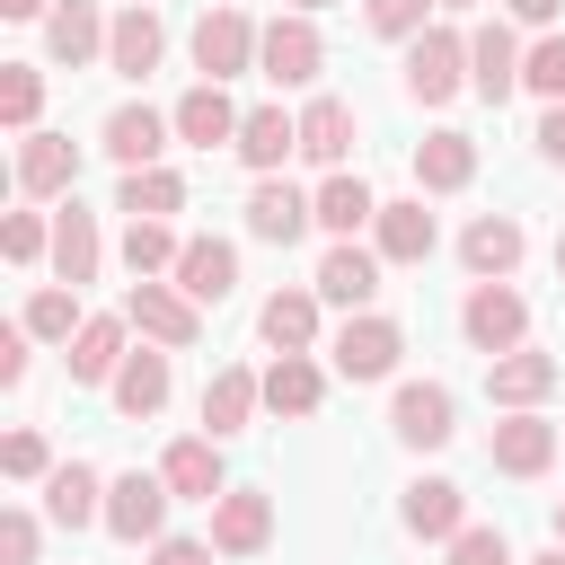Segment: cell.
I'll use <instances>...</instances> for the list:
<instances>
[{"label": "cell", "mask_w": 565, "mask_h": 565, "mask_svg": "<svg viewBox=\"0 0 565 565\" xmlns=\"http://www.w3.org/2000/svg\"><path fill=\"white\" fill-rule=\"evenodd\" d=\"M177 256H185V238H177L168 221H132V230H124V265H132V282L177 274Z\"/></svg>", "instance_id": "d590c367"}, {"label": "cell", "mask_w": 565, "mask_h": 565, "mask_svg": "<svg viewBox=\"0 0 565 565\" xmlns=\"http://www.w3.org/2000/svg\"><path fill=\"white\" fill-rule=\"evenodd\" d=\"M256 327H265L274 353H309V335H318V291H274Z\"/></svg>", "instance_id": "d6a6232c"}, {"label": "cell", "mask_w": 565, "mask_h": 565, "mask_svg": "<svg viewBox=\"0 0 565 565\" xmlns=\"http://www.w3.org/2000/svg\"><path fill=\"white\" fill-rule=\"evenodd\" d=\"M547 388H556V353H530V344H521V353H494V362H486V397L512 406V415H530Z\"/></svg>", "instance_id": "30bf717a"}, {"label": "cell", "mask_w": 565, "mask_h": 565, "mask_svg": "<svg viewBox=\"0 0 565 565\" xmlns=\"http://www.w3.org/2000/svg\"><path fill=\"white\" fill-rule=\"evenodd\" d=\"M44 512L62 521V530H79V521H106V486H97V468H53L44 477Z\"/></svg>", "instance_id": "f1b7e54d"}, {"label": "cell", "mask_w": 565, "mask_h": 565, "mask_svg": "<svg viewBox=\"0 0 565 565\" xmlns=\"http://www.w3.org/2000/svg\"><path fill=\"white\" fill-rule=\"evenodd\" d=\"M468 177H477V141L468 132H424L415 141V185L424 194H459Z\"/></svg>", "instance_id": "d6986e66"}, {"label": "cell", "mask_w": 565, "mask_h": 565, "mask_svg": "<svg viewBox=\"0 0 565 565\" xmlns=\"http://www.w3.org/2000/svg\"><path fill=\"white\" fill-rule=\"evenodd\" d=\"M238 124H247V115H238V106H230V97H221L212 79L177 97V132H185L194 150H212V141H238Z\"/></svg>", "instance_id": "d4e9b609"}, {"label": "cell", "mask_w": 565, "mask_h": 565, "mask_svg": "<svg viewBox=\"0 0 565 565\" xmlns=\"http://www.w3.org/2000/svg\"><path fill=\"white\" fill-rule=\"evenodd\" d=\"M0 565H35V512H0Z\"/></svg>", "instance_id": "f6af8a7d"}, {"label": "cell", "mask_w": 565, "mask_h": 565, "mask_svg": "<svg viewBox=\"0 0 565 565\" xmlns=\"http://www.w3.org/2000/svg\"><path fill=\"white\" fill-rule=\"evenodd\" d=\"M256 44H265V35L247 26V9H203V18H194V71H203L212 88L238 79V71L256 62Z\"/></svg>", "instance_id": "7a4b0ae2"}, {"label": "cell", "mask_w": 565, "mask_h": 565, "mask_svg": "<svg viewBox=\"0 0 565 565\" xmlns=\"http://www.w3.org/2000/svg\"><path fill=\"white\" fill-rule=\"evenodd\" d=\"M150 565H212V547H203V539H159Z\"/></svg>", "instance_id": "7dc6e473"}, {"label": "cell", "mask_w": 565, "mask_h": 565, "mask_svg": "<svg viewBox=\"0 0 565 565\" xmlns=\"http://www.w3.org/2000/svg\"><path fill=\"white\" fill-rule=\"evenodd\" d=\"M230 282H238V247H230V238H185V256H177V291L203 309V300H230Z\"/></svg>", "instance_id": "2e32d148"}, {"label": "cell", "mask_w": 565, "mask_h": 565, "mask_svg": "<svg viewBox=\"0 0 565 565\" xmlns=\"http://www.w3.org/2000/svg\"><path fill=\"white\" fill-rule=\"evenodd\" d=\"M256 62H265V79H274V88H309V79L327 71V44H318V26H309V18H274V26H265V44H256Z\"/></svg>", "instance_id": "277c9868"}, {"label": "cell", "mask_w": 565, "mask_h": 565, "mask_svg": "<svg viewBox=\"0 0 565 565\" xmlns=\"http://www.w3.org/2000/svg\"><path fill=\"white\" fill-rule=\"evenodd\" d=\"M486 459H494L503 477H547V459H556V424H539V415H503L494 441H486Z\"/></svg>", "instance_id": "7c38bea8"}, {"label": "cell", "mask_w": 565, "mask_h": 565, "mask_svg": "<svg viewBox=\"0 0 565 565\" xmlns=\"http://www.w3.org/2000/svg\"><path fill=\"white\" fill-rule=\"evenodd\" d=\"M124 212H132V221L185 212V177H177V168H132V177H124Z\"/></svg>", "instance_id": "8d00e7d4"}, {"label": "cell", "mask_w": 565, "mask_h": 565, "mask_svg": "<svg viewBox=\"0 0 565 565\" xmlns=\"http://www.w3.org/2000/svg\"><path fill=\"white\" fill-rule=\"evenodd\" d=\"M159 44H168V26H159V18L132 0V9L106 26V71H124V79H150V71H159Z\"/></svg>", "instance_id": "5bb4252c"}, {"label": "cell", "mask_w": 565, "mask_h": 565, "mask_svg": "<svg viewBox=\"0 0 565 565\" xmlns=\"http://www.w3.org/2000/svg\"><path fill=\"white\" fill-rule=\"evenodd\" d=\"M18 185H26V194H62V185H79V150H71L62 132H26V150H18Z\"/></svg>", "instance_id": "484cf974"}, {"label": "cell", "mask_w": 565, "mask_h": 565, "mask_svg": "<svg viewBox=\"0 0 565 565\" xmlns=\"http://www.w3.org/2000/svg\"><path fill=\"white\" fill-rule=\"evenodd\" d=\"M309 9H327V0H291V18H309Z\"/></svg>", "instance_id": "f5cc1de1"}, {"label": "cell", "mask_w": 565, "mask_h": 565, "mask_svg": "<svg viewBox=\"0 0 565 565\" xmlns=\"http://www.w3.org/2000/svg\"><path fill=\"white\" fill-rule=\"evenodd\" d=\"M265 406V380L256 371H212V388H203V424H212V441H230V433H247V415Z\"/></svg>", "instance_id": "44dd1931"}, {"label": "cell", "mask_w": 565, "mask_h": 565, "mask_svg": "<svg viewBox=\"0 0 565 565\" xmlns=\"http://www.w3.org/2000/svg\"><path fill=\"white\" fill-rule=\"evenodd\" d=\"M450 565H512V547H503V530H459Z\"/></svg>", "instance_id": "7bdbcfd3"}, {"label": "cell", "mask_w": 565, "mask_h": 565, "mask_svg": "<svg viewBox=\"0 0 565 565\" xmlns=\"http://www.w3.org/2000/svg\"><path fill=\"white\" fill-rule=\"evenodd\" d=\"M380 291V256L371 247H353V238H335L327 256H318V300H335V309H362Z\"/></svg>", "instance_id": "e0dca14e"}, {"label": "cell", "mask_w": 565, "mask_h": 565, "mask_svg": "<svg viewBox=\"0 0 565 565\" xmlns=\"http://www.w3.org/2000/svg\"><path fill=\"white\" fill-rule=\"evenodd\" d=\"M309 212H318V230H335V238H353L362 221H380L371 185H362V177H344V168H335V177H327V185L309 194Z\"/></svg>", "instance_id": "4dcf8cb0"}, {"label": "cell", "mask_w": 565, "mask_h": 565, "mask_svg": "<svg viewBox=\"0 0 565 565\" xmlns=\"http://www.w3.org/2000/svg\"><path fill=\"white\" fill-rule=\"evenodd\" d=\"M503 9H512V18H521V26H547V18H556V9H565V0H503Z\"/></svg>", "instance_id": "681fc988"}, {"label": "cell", "mask_w": 565, "mask_h": 565, "mask_svg": "<svg viewBox=\"0 0 565 565\" xmlns=\"http://www.w3.org/2000/svg\"><path fill=\"white\" fill-rule=\"evenodd\" d=\"M0 247H9V265H35V256L53 247V230H44L35 212H9V221H0Z\"/></svg>", "instance_id": "60d3db41"}, {"label": "cell", "mask_w": 565, "mask_h": 565, "mask_svg": "<svg viewBox=\"0 0 565 565\" xmlns=\"http://www.w3.org/2000/svg\"><path fill=\"white\" fill-rule=\"evenodd\" d=\"M44 44H53V62H71V71H79V62H97V53H106V26H97V9H88V0H62V9L44 18Z\"/></svg>", "instance_id": "f546056e"}, {"label": "cell", "mask_w": 565, "mask_h": 565, "mask_svg": "<svg viewBox=\"0 0 565 565\" xmlns=\"http://www.w3.org/2000/svg\"><path fill=\"white\" fill-rule=\"evenodd\" d=\"M556 282H565V230H556Z\"/></svg>", "instance_id": "db71d44e"}, {"label": "cell", "mask_w": 565, "mask_h": 565, "mask_svg": "<svg viewBox=\"0 0 565 565\" xmlns=\"http://www.w3.org/2000/svg\"><path fill=\"white\" fill-rule=\"evenodd\" d=\"M521 88H539V97H556V106H565V35H539V44H530Z\"/></svg>", "instance_id": "ab89813d"}, {"label": "cell", "mask_w": 565, "mask_h": 565, "mask_svg": "<svg viewBox=\"0 0 565 565\" xmlns=\"http://www.w3.org/2000/svg\"><path fill=\"white\" fill-rule=\"evenodd\" d=\"M344 150H353V106H344V97H309V106H300V159L335 177Z\"/></svg>", "instance_id": "9a60e30c"}, {"label": "cell", "mask_w": 565, "mask_h": 565, "mask_svg": "<svg viewBox=\"0 0 565 565\" xmlns=\"http://www.w3.org/2000/svg\"><path fill=\"white\" fill-rule=\"evenodd\" d=\"M459 256H468V274H477V282H503V274L521 265V221H512V212H486V221H468Z\"/></svg>", "instance_id": "ffe728a7"}, {"label": "cell", "mask_w": 565, "mask_h": 565, "mask_svg": "<svg viewBox=\"0 0 565 565\" xmlns=\"http://www.w3.org/2000/svg\"><path fill=\"white\" fill-rule=\"evenodd\" d=\"M397 353H406L397 318H344V327H335V371H344V380H388Z\"/></svg>", "instance_id": "8992f818"}, {"label": "cell", "mask_w": 565, "mask_h": 565, "mask_svg": "<svg viewBox=\"0 0 565 565\" xmlns=\"http://www.w3.org/2000/svg\"><path fill=\"white\" fill-rule=\"evenodd\" d=\"M230 150H238L247 168H265V177H274V168L300 150V115H282V106H256V115L238 124V141H230Z\"/></svg>", "instance_id": "7402d4cb"}, {"label": "cell", "mask_w": 565, "mask_h": 565, "mask_svg": "<svg viewBox=\"0 0 565 565\" xmlns=\"http://www.w3.org/2000/svg\"><path fill=\"white\" fill-rule=\"evenodd\" d=\"M309 221H318V212H309V194H291V185H274V177L247 194V230H256L265 247H291Z\"/></svg>", "instance_id": "603a6c76"}, {"label": "cell", "mask_w": 565, "mask_h": 565, "mask_svg": "<svg viewBox=\"0 0 565 565\" xmlns=\"http://www.w3.org/2000/svg\"><path fill=\"white\" fill-rule=\"evenodd\" d=\"M433 0H371V35H424Z\"/></svg>", "instance_id": "ee69618b"}, {"label": "cell", "mask_w": 565, "mask_h": 565, "mask_svg": "<svg viewBox=\"0 0 565 565\" xmlns=\"http://www.w3.org/2000/svg\"><path fill=\"white\" fill-rule=\"evenodd\" d=\"M115 406L141 424V415H159L168 406V353H124V371H115Z\"/></svg>", "instance_id": "836d02e7"}, {"label": "cell", "mask_w": 565, "mask_h": 565, "mask_svg": "<svg viewBox=\"0 0 565 565\" xmlns=\"http://www.w3.org/2000/svg\"><path fill=\"white\" fill-rule=\"evenodd\" d=\"M406 530H415V539H459V530H468V494H459L450 477L406 486Z\"/></svg>", "instance_id": "cb8c5ba5"}, {"label": "cell", "mask_w": 565, "mask_h": 565, "mask_svg": "<svg viewBox=\"0 0 565 565\" xmlns=\"http://www.w3.org/2000/svg\"><path fill=\"white\" fill-rule=\"evenodd\" d=\"M371 230H380V256H388V265H424V256H433V212H424V203H380Z\"/></svg>", "instance_id": "1f68e13d"}, {"label": "cell", "mask_w": 565, "mask_h": 565, "mask_svg": "<svg viewBox=\"0 0 565 565\" xmlns=\"http://www.w3.org/2000/svg\"><path fill=\"white\" fill-rule=\"evenodd\" d=\"M441 9H477V0H441Z\"/></svg>", "instance_id": "9f6ffc18"}, {"label": "cell", "mask_w": 565, "mask_h": 565, "mask_svg": "<svg viewBox=\"0 0 565 565\" xmlns=\"http://www.w3.org/2000/svg\"><path fill=\"white\" fill-rule=\"evenodd\" d=\"M459 79H468V35H450V26H424V35H415V53H406V97H424V106H450V97H459Z\"/></svg>", "instance_id": "3957f363"}, {"label": "cell", "mask_w": 565, "mask_h": 565, "mask_svg": "<svg viewBox=\"0 0 565 565\" xmlns=\"http://www.w3.org/2000/svg\"><path fill=\"white\" fill-rule=\"evenodd\" d=\"M459 327H468V344L494 362V353H521V335H530V300L512 291V282H477L468 291V309H459Z\"/></svg>", "instance_id": "6da1fadb"}, {"label": "cell", "mask_w": 565, "mask_h": 565, "mask_svg": "<svg viewBox=\"0 0 565 565\" xmlns=\"http://www.w3.org/2000/svg\"><path fill=\"white\" fill-rule=\"evenodd\" d=\"M530 565H565V547H547V556H530Z\"/></svg>", "instance_id": "816d5d0a"}, {"label": "cell", "mask_w": 565, "mask_h": 565, "mask_svg": "<svg viewBox=\"0 0 565 565\" xmlns=\"http://www.w3.org/2000/svg\"><path fill=\"white\" fill-rule=\"evenodd\" d=\"M318 397H327V380H318L309 353H282V362L265 371V406H274V415H318Z\"/></svg>", "instance_id": "e575fe53"}, {"label": "cell", "mask_w": 565, "mask_h": 565, "mask_svg": "<svg viewBox=\"0 0 565 565\" xmlns=\"http://www.w3.org/2000/svg\"><path fill=\"white\" fill-rule=\"evenodd\" d=\"M539 150L565 168V106H547V124H539Z\"/></svg>", "instance_id": "c3c4849f"}, {"label": "cell", "mask_w": 565, "mask_h": 565, "mask_svg": "<svg viewBox=\"0 0 565 565\" xmlns=\"http://www.w3.org/2000/svg\"><path fill=\"white\" fill-rule=\"evenodd\" d=\"M97 256H106V247H97V221H88L79 203H62V221H53V274L79 291V282H97Z\"/></svg>", "instance_id": "4316f807"}, {"label": "cell", "mask_w": 565, "mask_h": 565, "mask_svg": "<svg viewBox=\"0 0 565 565\" xmlns=\"http://www.w3.org/2000/svg\"><path fill=\"white\" fill-rule=\"evenodd\" d=\"M556 547H565V503H556Z\"/></svg>", "instance_id": "11a10c76"}, {"label": "cell", "mask_w": 565, "mask_h": 565, "mask_svg": "<svg viewBox=\"0 0 565 565\" xmlns=\"http://www.w3.org/2000/svg\"><path fill=\"white\" fill-rule=\"evenodd\" d=\"M124 318H132V327H141L150 344H168V353H185V344L203 335V318H194V300H185L177 282H132Z\"/></svg>", "instance_id": "5b68a950"}, {"label": "cell", "mask_w": 565, "mask_h": 565, "mask_svg": "<svg viewBox=\"0 0 565 565\" xmlns=\"http://www.w3.org/2000/svg\"><path fill=\"white\" fill-rule=\"evenodd\" d=\"M0 18H44V0H0Z\"/></svg>", "instance_id": "f907efd6"}, {"label": "cell", "mask_w": 565, "mask_h": 565, "mask_svg": "<svg viewBox=\"0 0 565 565\" xmlns=\"http://www.w3.org/2000/svg\"><path fill=\"white\" fill-rule=\"evenodd\" d=\"M265 539H274V503L247 494V486H230V494L212 503V547H221V556H256Z\"/></svg>", "instance_id": "4fadbf2b"}, {"label": "cell", "mask_w": 565, "mask_h": 565, "mask_svg": "<svg viewBox=\"0 0 565 565\" xmlns=\"http://www.w3.org/2000/svg\"><path fill=\"white\" fill-rule=\"evenodd\" d=\"M0 468H9V477H53L44 433H9V441H0Z\"/></svg>", "instance_id": "b9f144b4"}, {"label": "cell", "mask_w": 565, "mask_h": 565, "mask_svg": "<svg viewBox=\"0 0 565 565\" xmlns=\"http://www.w3.org/2000/svg\"><path fill=\"white\" fill-rule=\"evenodd\" d=\"M388 424H397V441L441 450V441L459 433V406H450V388H441V380H406V388H397V406H388Z\"/></svg>", "instance_id": "52a82bcc"}, {"label": "cell", "mask_w": 565, "mask_h": 565, "mask_svg": "<svg viewBox=\"0 0 565 565\" xmlns=\"http://www.w3.org/2000/svg\"><path fill=\"white\" fill-rule=\"evenodd\" d=\"M159 477H168V494H185V503H221V494H230V486H221V450H212V433H194V441H168Z\"/></svg>", "instance_id": "ac0fdd59"}, {"label": "cell", "mask_w": 565, "mask_h": 565, "mask_svg": "<svg viewBox=\"0 0 565 565\" xmlns=\"http://www.w3.org/2000/svg\"><path fill=\"white\" fill-rule=\"evenodd\" d=\"M468 88H477L486 106H503V97L521 88V44H512L503 18H486V26L468 35Z\"/></svg>", "instance_id": "ba28073f"}, {"label": "cell", "mask_w": 565, "mask_h": 565, "mask_svg": "<svg viewBox=\"0 0 565 565\" xmlns=\"http://www.w3.org/2000/svg\"><path fill=\"white\" fill-rule=\"evenodd\" d=\"M159 521H168V477H141V468H132V477L106 486V530H115V539L141 547V539H159Z\"/></svg>", "instance_id": "9c48e42d"}, {"label": "cell", "mask_w": 565, "mask_h": 565, "mask_svg": "<svg viewBox=\"0 0 565 565\" xmlns=\"http://www.w3.org/2000/svg\"><path fill=\"white\" fill-rule=\"evenodd\" d=\"M0 380H9V388L26 380V327H0Z\"/></svg>", "instance_id": "bcb514c9"}, {"label": "cell", "mask_w": 565, "mask_h": 565, "mask_svg": "<svg viewBox=\"0 0 565 565\" xmlns=\"http://www.w3.org/2000/svg\"><path fill=\"white\" fill-rule=\"evenodd\" d=\"M35 106H44V79H35V62H9L0 71V124H35Z\"/></svg>", "instance_id": "f35d334b"}, {"label": "cell", "mask_w": 565, "mask_h": 565, "mask_svg": "<svg viewBox=\"0 0 565 565\" xmlns=\"http://www.w3.org/2000/svg\"><path fill=\"white\" fill-rule=\"evenodd\" d=\"M124 327H132V318H88V327L71 335V380H79V388H97V380L124 371Z\"/></svg>", "instance_id": "83f0119b"}, {"label": "cell", "mask_w": 565, "mask_h": 565, "mask_svg": "<svg viewBox=\"0 0 565 565\" xmlns=\"http://www.w3.org/2000/svg\"><path fill=\"white\" fill-rule=\"evenodd\" d=\"M18 327H26V335H53V344H71V335H79L88 318H79V291H62V282H44V291L26 300V318H18Z\"/></svg>", "instance_id": "74e56055"}, {"label": "cell", "mask_w": 565, "mask_h": 565, "mask_svg": "<svg viewBox=\"0 0 565 565\" xmlns=\"http://www.w3.org/2000/svg\"><path fill=\"white\" fill-rule=\"evenodd\" d=\"M168 124L177 115H150V106H115L106 115V159L132 177V168H159V150H168Z\"/></svg>", "instance_id": "8fae6325"}]
</instances>
